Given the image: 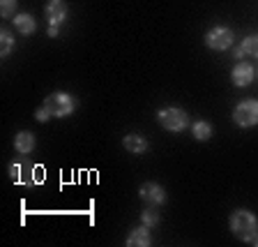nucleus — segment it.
<instances>
[{"mask_svg":"<svg viewBox=\"0 0 258 247\" xmlns=\"http://www.w3.org/2000/svg\"><path fill=\"white\" fill-rule=\"evenodd\" d=\"M228 224H231V231L235 233V238H240L242 242L251 245V240L258 236V220L249 210H235L231 220H228Z\"/></svg>","mask_w":258,"mask_h":247,"instance_id":"nucleus-1","label":"nucleus"},{"mask_svg":"<svg viewBox=\"0 0 258 247\" xmlns=\"http://www.w3.org/2000/svg\"><path fill=\"white\" fill-rule=\"evenodd\" d=\"M10 178L16 185H37L44 178L42 169L28 160H19L10 164Z\"/></svg>","mask_w":258,"mask_h":247,"instance_id":"nucleus-2","label":"nucleus"},{"mask_svg":"<svg viewBox=\"0 0 258 247\" xmlns=\"http://www.w3.org/2000/svg\"><path fill=\"white\" fill-rule=\"evenodd\" d=\"M46 109V113L51 118H67L70 113H74L76 109V100L67 92H51L42 104Z\"/></svg>","mask_w":258,"mask_h":247,"instance_id":"nucleus-3","label":"nucleus"},{"mask_svg":"<svg viewBox=\"0 0 258 247\" xmlns=\"http://www.w3.org/2000/svg\"><path fill=\"white\" fill-rule=\"evenodd\" d=\"M157 123L164 129H168V132H182L189 125V116L187 111H182L177 107H164L157 111Z\"/></svg>","mask_w":258,"mask_h":247,"instance_id":"nucleus-4","label":"nucleus"},{"mask_svg":"<svg viewBox=\"0 0 258 247\" xmlns=\"http://www.w3.org/2000/svg\"><path fill=\"white\" fill-rule=\"evenodd\" d=\"M233 120L237 127H253L258 125V100H242L233 109Z\"/></svg>","mask_w":258,"mask_h":247,"instance_id":"nucleus-5","label":"nucleus"},{"mask_svg":"<svg viewBox=\"0 0 258 247\" xmlns=\"http://www.w3.org/2000/svg\"><path fill=\"white\" fill-rule=\"evenodd\" d=\"M235 35H233L231 28H224V26H217L205 35V44H208L212 51H226V48L233 44Z\"/></svg>","mask_w":258,"mask_h":247,"instance_id":"nucleus-6","label":"nucleus"},{"mask_svg":"<svg viewBox=\"0 0 258 247\" xmlns=\"http://www.w3.org/2000/svg\"><path fill=\"white\" fill-rule=\"evenodd\" d=\"M253 79H256V70L249 63H237L231 72L233 86H237V88H247Z\"/></svg>","mask_w":258,"mask_h":247,"instance_id":"nucleus-7","label":"nucleus"},{"mask_svg":"<svg viewBox=\"0 0 258 247\" xmlns=\"http://www.w3.org/2000/svg\"><path fill=\"white\" fill-rule=\"evenodd\" d=\"M44 14H46V19H48V26H62L64 19H67V5H64V0H48Z\"/></svg>","mask_w":258,"mask_h":247,"instance_id":"nucleus-8","label":"nucleus"},{"mask_svg":"<svg viewBox=\"0 0 258 247\" xmlns=\"http://www.w3.org/2000/svg\"><path fill=\"white\" fill-rule=\"evenodd\" d=\"M139 194H141V201H143V204H148V206H159V204H164V199H166V192H164V189H161L157 183L141 185Z\"/></svg>","mask_w":258,"mask_h":247,"instance_id":"nucleus-9","label":"nucleus"},{"mask_svg":"<svg viewBox=\"0 0 258 247\" xmlns=\"http://www.w3.org/2000/svg\"><path fill=\"white\" fill-rule=\"evenodd\" d=\"M127 247H150L152 245V238H150V231H148V226H136L132 229L127 236Z\"/></svg>","mask_w":258,"mask_h":247,"instance_id":"nucleus-10","label":"nucleus"},{"mask_svg":"<svg viewBox=\"0 0 258 247\" xmlns=\"http://www.w3.org/2000/svg\"><path fill=\"white\" fill-rule=\"evenodd\" d=\"M122 145H124V151L134 153V155H143V153H148V148H150L148 139L141 134H127L122 139Z\"/></svg>","mask_w":258,"mask_h":247,"instance_id":"nucleus-11","label":"nucleus"},{"mask_svg":"<svg viewBox=\"0 0 258 247\" xmlns=\"http://www.w3.org/2000/svg\"><path fill=\"white\" fill-rule=\"evenodd\" d=\"M12 21H14V28L21 32V35H32V32L37 30V23H35L32 14H26V12H23V14H16Z\"/></svg>","mask_w":258,"mask_h":247,"instance_id":"nucleus-12","label":"nucleus"},{"mask_svg":"<svg viewBox=\"0 0 258 247\" xmlns=\"http://www.w3.org/2000/svg\"><path fill=\"white\" fill-rule=\"evenodd\" d=\"M242 56H256L258 58V35H249L247 39H242V44L235 48V58Z\"/></svg>","mask_w":258,"mask_h":247,"instance_id":"nucleus-13","label":"nucleus"},{"mask_svg":"<svg viewBox=\"0 0 258 247\" xmlns=\"http://www.w3.org/2000/svg\"><path fill=\"white\" fill-rule=\"evenodd\" d=\"M32 148H35V136H32L30 132H19V134L14 136V151L16 153L26 155V153H30Z\"/></svg>","mask_w":258,"mask_h":247,"instance_id":"nucleus-14","label":"nucleus"},{"mask_svg":"<svg viewBox=\"0 0 258 247\" xmlns=\"http://www.w3.org/2000/svg\"><path fill=\"white\" fill-rule=\"evenodd\" d=\"M191 134H194V139L208 141L210 136H212V125H210L208 120H196V123L191 125Z\"/></svg>","mask_w":258,"mask_h":247,"instance_id":"nucleus-15","label":"nucleus"},{"mask_svg":"<svg viewBox=\"0 0 258 247\" xmlns=\"http://www.w3.org/2000/svg\"><path fill=\"white\" fill-rule=\"evenodd\" d=\"M12 51H14V35L10 30H0V56L7 58Z\"/></svg>","mask_w":258,"mask_h":247,"instance_id":"nucleus-16","label":"nucleus"},{"mask_svg":"<svg viewBox=\"0 0 258 247\" xmlns=\"http://www.w3.org/2000/svg\"><path fill=\"white\" fill-rule=\"evenodd\" d=\"M141 222H143L145 226H155V224H159V213L155 210V206H150L148 210H143V215H141Z\"/></svg>","mask_w":258,"mask_h":247,"instance_id":"nucleus-17","label":"nucleus"},{"mask_svg":"<svg viewBox=\"0 0 258 247\" xmlns=\"http://www.w3.org/2000/svg\"><path fill=\"white\" fill-rule=\"evenodd\" d=\"M14 10H16V0H0V14H3V19L12 16Z\"/></svg>","mask_w":258,"mask_h":247,"instance_id":"nucleus-18","label":"nucleus"},{"mask_svg":"<svg viewBox=\"0 0 258 247\" xmlns=\"http://www.w3.org/2000/svg\"><path fill=\"white\" fill-rule=\"evenodd\" d=\"M48 118H51V116L46 113V109H44V107H39L37 111H35V120H39V123H46Z\"/></svg>","mask_w":258,"mask_h":247,"instance_id":"nucleus-19","label":"nucleus"},{"mask_svg":"<svg viewBox=\"0 0 258 247\" xmlns=\"http://www.w3.org/2000/svg\"><path fill=\"white\" fill-rule=\"evenodd\" d=\"M60 35V26H48V37H58Z\"/></svg>","mask_w":258,"mask_h":247,"instance_id":"nucleus-20","label":"nucleus"},{"mask_svg":"<svg viewBox=\"0 0 258 247\" xmlns=\"http://www.w3.org/2000/svg\"><path fill=\"white\" fill-rule=\"evenodd\" d=\"M251 245H256V247H258V236H256V238H253V240H251Z\"/></svg>","mask_w":258,"mask_h":247,"instance_id":"nucleus-21","label":"nucleus"},{"mask_svg":"<svg viewBox=\"0 0 258 247\" xmlns=\"http://www.w3.org/2000/svg\"><path fill=\"white\" fill-rule=\"evenodd\" d=\"M256 76H258V74H256Z\"/></svg>","mask_w":258,"mask_h":247,"instance_id":"nucleus-22","label":"nucleus"}]
</instances>
